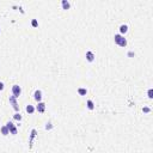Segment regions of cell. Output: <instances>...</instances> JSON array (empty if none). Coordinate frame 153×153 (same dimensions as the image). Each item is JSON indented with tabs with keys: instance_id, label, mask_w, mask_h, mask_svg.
Returning <instances> with one entry per match:
<instances>
[{
	"instance_id": "cell-12",
	"label": "cell",
	"mask_w": 153,
	"mask_h": 153,
	"mask_svg": "<svg viewBox=\"0 0 153 153\" xmlns=\"http://www.w3.org/2000/svg\"><path fill=\"white\" fill-rule=\"evenodd\" d=\"M25 110H27V112H28V114H34L36 109L34 108V105H31V104H28V105H27V108H25Z\"/></svg>"
},
{
	"instance_id": "cell-20",
	"label": "cell",
	"mask_w": 153,
	"mask_h": 153,
	"mask_svg": "<svg viewBox=\"0 0 153 153\" xmlns=\"http://www.w3.org/2000/svg\"><path fill=\"white\" fill-rule=\"evenodd\" d=\"M2 90H4V83L0 81V91H2Z\"/></svg>"
},
{
	"instance_id": "cell-4",
	"label": "cell",
	"mask_w": 153,
	"mask_h": 153,
	"mask_svg": "<svg viewBox=\"0 0 153 153\" xmlns=\"http://www.w3.org/2000/svg\"><path fill=\"white\" fill-rule=\"evenodd\" d=\"M35 109L40 112V114H43V112L45 111V103H43V102H38Z\"/></svg>"
},
{
	"instance_id": "cell-18",
	"label": "cell",
	"mask_w": 153,
	"mask_h": 153,
	"mask_svg": "<svg viewBox=\"0 0 153 153\" xmlns=\"http://www.w3.org/2000/svg\"><path fill=\"white\" fill-rule=\"evenodd\" d=\"M52 128H53V126H52L50 122H48V123L45 125V129H47V130H49V129H52Z\"/></svg>"
},
{
	"instance_id": "cell-21",
	"label": "cell",
	"mask_w": 153,
	"mask_h": 153,
	"mask_svg": "<svg viewBox=\"0 0 153 153\" xmlns=\"http://www.w3.org/2000/svg\"><path fill=\"white\" fill-rule=\"evenodd\" d=\"M128 56H134V53H133V52H129V53H128Z\"/></svg>"
},
{
	"instance_id": "cell-6",
	"label": "cell",
	"mask_w": 153,
	"mask_h": 153,
	"mask_svg": "<svg viewBox=\"0 0 153 153\" xmlns=\"http://www.w3.org/2000/svg\"><path fill=\"white\" fill-rule=\"evenodd\" d=\"M36 135H37V130H36V129H32V130H31V134H30V139H29V147H30V148L32 147V141L36 138Z\"/></svg>"
},
{
	"instance_id": "cell-9",
	"label": "cell",
	"mask_w": 153,
	"mask_h": 153,
	"mask_svg": "<svg viewBox=\"0 0 153 153\" xmlns=\"http://www.w3.org/2000/svg\"><path fill=\"white\" fill-rule=\"evenodd\" d=\"M61 5H62V9H63V10H70L71 4L67 0H62V1H61Z\"/></svg>"
},
{
	"instance_id": "cell-17",
	"label": "cell",
	"mask_w": 153,
	"mask_h": 153,
	"mask_svg": "<svg viewBox=\"0 0 153 153\" xmlns=\"http://www.w3.org/2000/svg\"><path fill=\"white\" fill-rule=\"evenodd\" d=\"M142 111L145 112V114H148V112L151 111V108H148V107H144V108H142Z\"/></svg>"
},
{
	"instance_id": "cell-15",
	"label": "cell",
	"mask_w": 153,
	"mask_h": 153,
	"mask_svg": "<svg viewBox=\"0 0 153 153\" xmlns=\"http://www.w3.org/2000/svg\"><path fill=\"white\" fill-rule=\"evenodd\" d=\"M13 118L16 120V121H22V115L19 114V112H16L13 115Z\"/></svg>"
},
{
	"instance_id": "cell-3",
	"label": "cell",
	"mask_w": 153,
	"mask_h": 153,
	"mask_svg": "<svg viewBox=\"0 0 153 153\" xmlns=\"http://www.w3.org/2000/svg\"><path fill=\"white\" fill-rule=\"evenodd\" d=\"M5 126L9 128V130H10V134H12V135H16V134H17V132H18V130H17V127L13 125V122L9 121V122H7Z\"/></svg>"
},
{
	"instance_id": "cell-19",
	"label": "cell",
	"mask_w": 153,
	"mask_h": 153,
	"mask_svg": "<svg viewBox=\"0 0 153 153\" xmlns=\"http://www.w3.org/2000/svg\"><path fill=\"white\" fill-rule=\"evenodd\" d=\"M148 98H153V90L152 89L148 90Z\"/></svg>"
},
{
	"instance_id": "cell-1",
	"label": "cell",
	"mask_w": 153,
	"mask_h": 153,
	"mask_svg": "<svg viewBox=\"0 0 153 153\" xmlns=\"http://www.w3.org/2000/svg\"><path fill=\"white\" fill-rule=\"evenodd\" d=\"M114 41H115V43H116L117 45H120V47H122V48L127 47V40H126L122 35H120V34L115 35V37H114Z\"/></svg>"
},
{
	"instance_id": "cell-2",
	"label": "cell",
	"mask_w": 153,
	"mask_h": 153,
	"mask_svg": "<svg viewBox=\"0 0 153 153\" xmlns=\"http://www.w3.org/2000/svg\"><path fill=\"white\" fill-rule=\"evenodd\" d=\"M22 95V87L19 85H13L12 86V96L14 98H18Z\"/></svg>"
},
{
	"instance_id": "cell-11",
	"label": "cell",
	"mask_w": 153,
	"mask_h": 153,
	"mask_svg": "<svg viewBox=\"0 0 153 153\" xmlns=\"http://www.w3.org/2000/svg\"><path fill=\"white\" fill-rule=\"evenodd\" d=\"M0 130H1V134H2V135H5V136L10 134V130H9V128H7L6 126H2V127L0 128Z\"/></svg>"
},
{
	"instance_id": "cell-5",
	"label": "cell",
	"mask_w": 153,
	"mask_h": 153,
	"mask_svg": "<svg viewBox=\"0 0 153 153\" xmlns=\"http://www.w3.org/2000/svg\"><path fill=\"white\" fill-rule=\"evenodd\" d=\"M9 100H10V103L12 104V107H13V109L16 110L17 112H19V105L17 104V102H16V98L13 97V96H10V98H9Z\"/></svg>"
},
{
	"instance_id": "cell-10",
	"label": "cell",
	"mask_w": 153,
	"mask_h": 153,
	"mask_svg": "<svg viewBox=\"0 0 153 153\" xmlns=\"http://www.w3.org/2000/svg\"><path fill=\"white\" fill-rule=\"evenodd\" d=\"M86 107H87L89 110H93V109H95V103H93L91 99H89V100L86 102Z\"/></svg>"
},
{
	"instance_id": "cell-13",
	"label": "cell",
	"mask_w": 153,
	"mask_h": 153,
	"mask_svg": "<svg viewBox=\"0 0 153 153\" xmlns=\"http://www.w3.org/2000/svg\"><path fill=\"white\" fill-rule=\"evenodd\" d=\"M78 93H79L80 96H86L87 90H86V89H84V87H79V89H78Z\"/></svg>"
},
{
	"instance_id": "cell-7",
	"label": "cell",
	"mask_w": 153,
	"mask_h": 153,
	"mask_svg": "<svg viewBox=\"0 0 153 153\" xmlns=\"http://www.w3.org/2000/svg\"><path fill=\"white\" fill-rule=\"evenodd\" d=\"M34 98H35V100L38 103V102H42V92L41 90H36L35 92H34Z\"/></svg>"
},
{
	"instance_id": "cell-8",
	"label": "cell",
	"mask_w": 153,
	"mask_h": 153,
	"mask_svg": "<svg viewBox=\"0 0 153 153\" xmlns=\"http://www.w3.org/2000/svg\"><path fill=\"white\" fill-rule=\"evenodd\" d=\"M86 60L89 61V62H92V61H95V54H93V52H91V50H89V52H86Z\"/></svg>"
},
{
	"instance_id": "cell-14",
	"label": "cell",
	"mask_w": 153,
	"mask_h": 153,
	"mask_svg": "<svg viewBox=\"0 0 153 153\" xmlns=\"http://www.w3.org/2000/svg\"><path fill=\"white\" fill-rule=\"evenodd\" d=\"M120 31H121V34H126V32L128 31V25H126V24H122V25L120 27Z\"/></svg>"
},
{
	"instance_id": "cell-16",
	"label": "cell",
	"mask_w": 153,
	"mask_h": 153,
	"mask_svg": "<svg viewBox=\"0 0 153 153\" xmlns=\"http://www.w3.org/2000/svg\"><path fill=\"white\" fill-rule=\"evenodd\" d=\"M31 25H32L34 28H37V27H38V22H37L36 19H32V20H31Z\"/></svg>"
}]
</instances>
